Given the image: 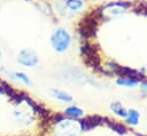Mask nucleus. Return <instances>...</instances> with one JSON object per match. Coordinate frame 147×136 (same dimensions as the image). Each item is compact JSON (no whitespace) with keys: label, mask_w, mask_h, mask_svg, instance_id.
<instances>
[{"label":"nucleus","mask_w":147,"mask_h":136,"mask_svg":"<svg viewBox=\"0 0 147 136\" xmlns=\"http://www.w3.org/2000/svg\"><path fill=\"white\" fill-rule=\"evenodd\" d=\"M102 18V13H95L94 15H88L86 18L82 19L80 25H79V33L84 38H90L93 37L96 27H98V22L99 19Z\"/></svg>","instance_id":"nucleus-1"},{"label":"nucleus","mask_w":147,"mask_h":136,"mask_svg":"<svg viewBox=\"0 0 147 136\" xmlns=\"http://www.w3.org/2000/svg\"><path fill=\"white\" fill-rule=\"evenodd\" d=\"M51 42L55 50L63 51L68 48V46L70 43V35L65 30L57 29L53 32V34L51 37Z\"/></svg>","instance_id":"nucleus-2"},{"label":"nucleus","mask_w":147,"mask_h":136,"mask_svg":"<svg viewBox=\"0 0 147 136\" xmlns=\"http://www.w3.org/2000/svg\"><path fill=\"white\" fill-rule=\"evenodd\" d=\"M18 62L22 63L23 65L26 66H34L38 63V57L37 54L32 49H23L18 54Z\"/></svg>","instance_id":"nucleus-3"},{"label":"nucleus","mask_w":147,"mask_h":136,"mask_svg":"<svg viewBox=\"0 0 147 136\" xmlns=\"http://www.w3.org/2000/svg\"><path fill=\"white\" fill-rule=\"evenodd\" d=\"M49 93H51V95H52L53 97H55V98H57V99H60V101H63V102H70V101L72 99L69 94H67V93H64L63 90H60V89L52 88V89L49 90Z\"/></svg>","instance_id":"nucleus-4"},{"label":"nucleus","mask_w":147,"mask_h":136,"mask_svg":"<svg viewBox=\"0 0 147 136\" xmlns=\"http://www.w3.org/2000/svg\"><path fill=\"white\" fill-rule=\"evenodd\" d=\"M138 121H139V113L133 109L129 110L126 115V122L130 125H137Z\"/></svg>","instance_id":"nucleus-5"},{"label":"nucleus","mask_w":147,"mask_h":136,"mask_svg":"<svg viewBox=\"0 0 147 136\" xmlns=\"http://www.w3.org/2000/svg\"><path fill=\"white\" fill-rule=\"evenodd\" d=\"M110 109L116 113V114H118V115H121V117H126L127 115V111L124 109V106L122 105V104H119V103H113V104H110Z\"/></svg>","instance_id":"nucleus-6"},{"label":"nucleus","mask_w":147,"mask_h":136,"mask_svg":"<svg viewBox=\"0 0 147 136\" xmlns=\"http://www.w3.org/2000/svg\"><path fill=\"white\" fill-rule=\"evenodd\" d=\"M65 114L68 115H71V117H80L83 115V110L77 107V106H69L65 109Z\"/></svg>","instance_id":"nucleus-7"},{"label":"nucleus","mask_w":147,"mask_h":136,"mask_svg":"<svg viewBox=\"0 0 147 136\" xmlns=\"http://www.w3.org/2000/svg\"><path fill=\"white\" fill-rule=\"evenodd\" d=\"M65 5H67V7L69 9L77 10V9H79L83 6V1H80V0H67Z\"/></svg>","instance_id":"nucleus-8"},{"label":"nucleus","mask_w":147,"mask_h":136,"mask_svg":"<svg viewBox=\"0 0 147 136\" xmlns=\"http://www.w3.org/2000/svg\"><path fill=\"white\" fill-rule=\"evenodd\" d=\"M116 82H117L118 85H122V86H134V85L137 83V80L131 79V78L123 77V78H118Z\"/></svg>","instance_id":"nucleus-9"},{"label":"nucleus","mask_w":147,"mask_h":136,"mask_svg":"<svg viewBox=\"0 0 147 136\" xmlns=\"http://www.w3.org/2000/svg\"><path fill=\"white\" fill-rule=\"evenodd\" d=\"M15 78H17V79H20V80H22L24 83H26V85H30L31 83V81H30V79L28 78V75H25L24 73H22V72H14V73H11Z\"/></svg>","instance_id":"nucleus-10"},{"label":"nucleus","mask_w":147,"mask_h":136,"mask_svg":"<svg viewBox=\"0 0 147 136\" xmlns=\"http://www.w3.org/2000/svg\"><path fill=\"white\" fill-rule=\"evenodd\" d=\"M64 121H65V123H63V126H62V127L59 129L60 131H63V130H64V128L67 129V127H68V126H71V125H72L71 122H69L70 120H64ZM64 136H76V133H74V131H68V130H67Z\"/></svg>","instance_id":"nucleus-11"},{"label":"nucleus","mask_w":147,"mask_h":136,"mask_svg":"<svg viewBox=\"0 0 147 136\" xmlns=\"http://www.w3.org/2000/svg\"><path fill=\"white\" fill-rule=\"evenodd\" d=\"M141 88H142V90H145V91H147V83H142V86H141Z\"/></svg>","instance_id":"nucleus-12"},{"label":"nucleus","mask_w":147,"mask_h":136,"mask_svg":"<svg viewBox=\"0 0 147 136\" xmlns=\"http://www.w3.org/2000/svg\"><path fill=\"white\" fill-rule=\"evenodd\" d=\"M0 56H1V51H0Z\"/></svg>","instance_id":"nucleus-13"}]
</instances>
